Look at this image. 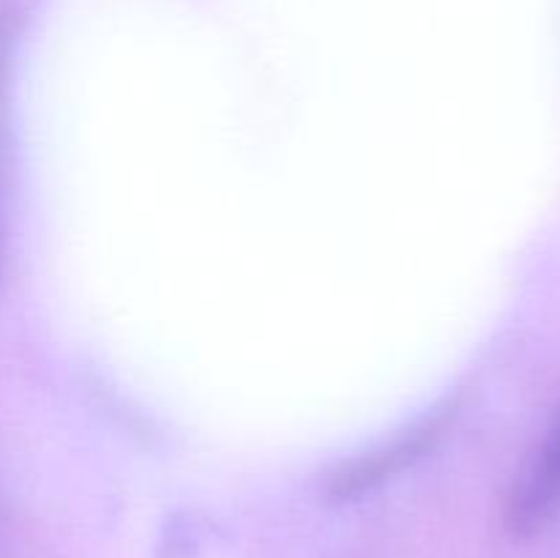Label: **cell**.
Wrapping results in <instances>:
<instances>
[{
    "instance_id": "obj_1",
    "label": "cell",
    "mask_w": 560,
    "mask_h": 558,
    "mask_svg": "<svg viewBox=\"0 0 560 558\" xmlns=\"http://www.w3.org/2000/svg\"><path fill=\"white\" fill-rule=\"evenodd\" d=\"M560 518V408L528 454L503 507V523L517 539H530Z\"/></svg>"
},
{
    "instance_id": "obj_2",
    "label": "cell",
    "mask_w": 560,
    "mask_h": 558,
    "mask_svg": "<svg viewBox=\"0 0 560 558\" xmlns=\"http://www.w3.org/2000/svg\"><path fill=\"white\" fill-rule=\"evenodd\" d=\"M448 421H452V408H441L438 414H432L430 419L416 425L413 430L399 435L392 446L375 449V452L342 465V468L331 476L328 492H331L337 501H353V498L375 490L377 485H383L386 479L397 476L399 470H405L408 465H413L416 460L424 457L430 449H435V443L446 435Z\"/></svg>"
}]
</instances>
